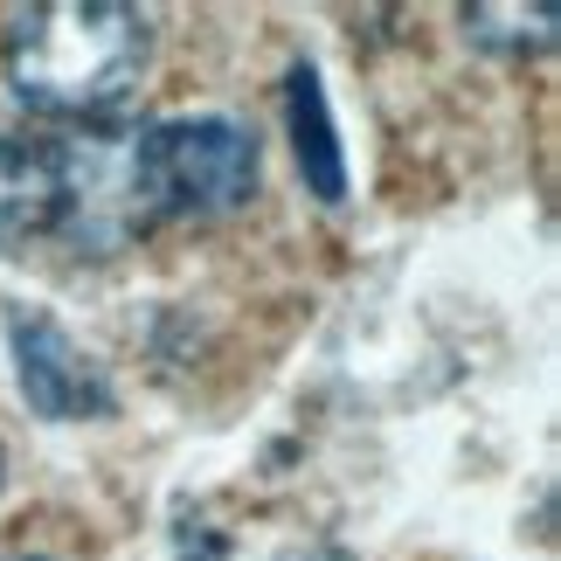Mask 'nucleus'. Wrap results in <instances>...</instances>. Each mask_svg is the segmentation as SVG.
Returning a JSON list of instances; mask_svg holds the SVG:
<instances>
[{
    "label": "nucleus",
    "instance_id": "4",
    "mask_svg": "<svg viewBox=\"0 0 561 561\" xmlns=\"http://www.w3.org/2000/svg\"><path fill=\"white\" fill-rule=\"evenodd\" d=\"M62 222V139L0 118V256L49 243Z\"/></svg>",
    "mask_w": 561,
    "mask_h": 561
},
{
    "label": "nucleus",
    "instance_id": "3",
    "mask_svg": "<svg viewBox=\"0 0 561 561\" xmlns=\"http://www.w3.org/2000/svg\"><path fill=\"white\" fill-rule=\"evenodd\" d=\"M8 360H14V388L42 423H104L118 409V388L104 375V360L62 327L56 312L35 306H8Z\"/></svg>",
    "mask_w": 561,
    "mask_h": 561
},
{
    "label": "nucleus",
    "instance_id": "10",
    "mask_svg": "<svg viewBox=\"0 0 561 561\" xmlns=\"http://www.w3.org/2000/svg\"><path fill=\"white\" fill-rule=\"evenodd\" d=\"M0 479H8V450H0Z\"/></svg>",
    "mask_w": 561,
    "mask_h": 561
},
{
    "label": "nucleus",
    "instance_id": "9",
    "mask_svg": "<svg viewBox=\"0 0 561 561\" xmlns=\"http://www.w3.org/2000/svg\"><path fill=\"white\" fill-rule=\"evenodd\" d=\"M0 561H49V554H35V548H0Z\"/></svg>",
    "mask_w": 561,
    "mask_h": 561
},
{
    "label": "nucleus",
    "instance_id": "8",
    "mask_svg": "<svg viewBox=\"0 0 561 561\" xmlns=\"http://www.w3.org/2000/svg\"><path fill=\"white\" fill-rule=\"evenodd\" d=\"M277 561H360V554H347L340 541H298V548H285Z\"/></svg>",
    "mask_w": 561,
    "mask_h": 561
},
{
    "label": "nucleus",
    "instance_id": "7",
    "mask_svg": "<svg viewBox=\"0 0 561 561\" xmlns=\"http://www.w3.org/2000/svg\"><path fill=\"white\" fill-rule=\"evenodd\" d=\"M167 561H236V548H229V534H222V527H208V520H181V527H174V541H167Z\"/></svg>",
    "mask_w": 561,
    "mask_h": 561
},
{
    "label": "nucleus",
    "instance_id": "5",
    "mask_svg": "<svg viewBox=\"0 0 561 561\" xmlns=\"http://www.w3.org/2000/svg\"><path fill=\"white\" fill-rule=\"evenodd\" d=\"M285 118H291V153H298V174H306V194H319V202H347V146H340L327 83H319L312 62H291Z\"/></svg>",
    "mask_w": 561,
    "mask_h": 561
},
{
    "label": "nucleus",
    "instance_id": "6",
    "mask_svg": "<svg viewBox=\"0 0 561 561\" xmlns=\"http://www.w3.org/2000/svg\"><path fill=\"white\" fill-rule=\"evenodd\" d=\"M465 42L471 49H485V56H541L554 49V8H541V0H506V8H465Z\"/></svg>",
    "mask_w": 561,
    "mask_h": 561
},
{
    "label": "nucleus",
    "instance_id": "1",
    "mask_svg": "<svg viewBox=\"0 0 561 561\" xmlns=\"http://www.w3.org/2000/svg\"><path fill=\"white\" fill-rule=\"evenodd\" d=\"M153 70V14L125 0H42L0 35L14 104L56 125H112Z\"/></svg>",
    "mask_w": 561,
    "mask_h": 561
},
{
    "label": "nucleus",
    "instance_id": "2",
    "mask_svg": "<svg viewBox=\"0 0 561 561\" xmlns=\"http://www.w3.org/2000/svg\"><path fill=\"white\" fill-rule=\"evenodd\" d=\"M133 174L146 229L167 222H222L250 208L264 187V146L229 112H181L133 125Z\"/></svg>",
    "mask_w": 561,
    "mask_h": 561
}]
</instances>
